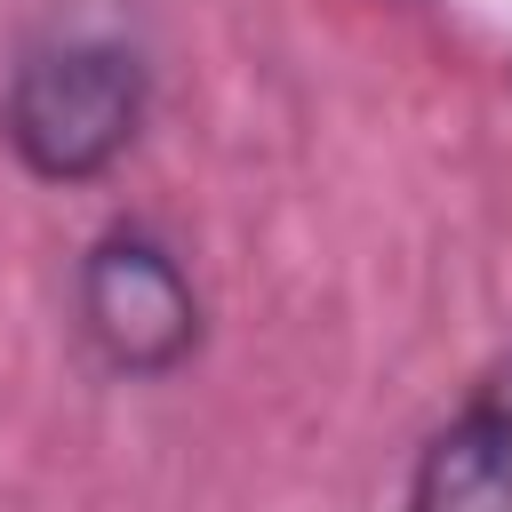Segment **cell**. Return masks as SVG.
Segmentation results:
<instances>
[{
  "label": "cell",
  "instance_id": "1",
  "mask_svg": "<svg viewBox=\"0 0 512 512\" xmlns=\"http://www.w3.org/2000/svg\"><path fill=\"white\" fill-rule=\"evenodd\" d=\"M136 120H144V64L112 32H56L24 48L8 104H0L8 144L40 184L104 176L136 144Z\"/></svg>",
  "mask_w": 512,
  "mask_h": 512
},
{
  "label": "cell",
  "instance_id": "2",
  "mask_svg": "<svg viewBox=\"0 0 512 512\" xmlns=\"http://www.w3.org/2000/svg\"><path fill=\"white\" fill-rule=\"evenodd\" d=\"M80 328L120 376H176L200 344V296L176 248L144 224H112L80 256Z\"/></svg>",
  "mask_w": 512,
  "mask_h": 512
},
{
  "label": "cell",
  "instance_id": "3",
  "mask_svg": "<svg viewBox=\"0 0 512 512\" xmlns=\"http://www.w3.org/2000/svg\"><path fill=\"white\" fill-rule=\"evenodd\" d=\"M408 512H512V352L432 432L408 480Z\"/></svg>",
  "mask_w": 512,
  "mask_h": 512
}]
</instances>
